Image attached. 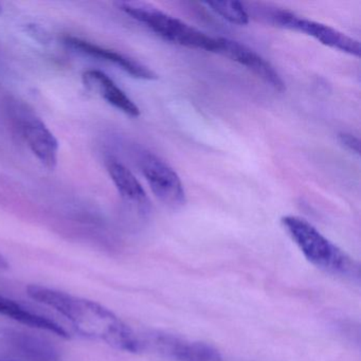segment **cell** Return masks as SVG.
I'll return each mask as SVG.
<instances>
[{"instance_id":"2","label":"cell","mask_w":361,"mask_h":361,"mask_svg":"<svg viewBox=\"0 0 361 361\" xmlns=\"http://www.w3.org/2000/svg\"><path fill=\"white\" fill-rule=\"evenodd\" d=\"M283 228L305 259L333 276L358 281V263L339 247L327 240L312 224L301 217L286 215L281 219Z\"/></svg>"},{"instance_id":"15","label":"cell","mask_w":361,"mask_h":361,"mask_svg":"<svg viewBox=\"0 0 361 361\" xmlns=\"http://www.w3.org/2000/svg\"><path fill=\"white\" fill-rule=\"evenodd\" d=\"M338 139H339V142L344 147H346L348 151L358 155L359 152H360V142H359V139L357 137L350 134V133H340L338 135Z\"/></svg>"},{"instance_id":"5","label":"cell","mask_w":361,"mask_h":361,"mask_svg":"<svg viewBox=\"0 0 361 361\" xmlns=\"http://www.w3.org/2000/svg\"><path fill=\"white\" fill-rule=\"evenodd\" d=\"M139 338L141 350H151L170 360L221 361L219 350L204 342L193 341L161 331H147Z\"/></svg>"},{"instance_id":"7","label":"cell","mask_w":361,"mask_h":361,"mask_svg":"<svg viewBox=\"0 0 361 361\" xmlns=\"http://www.w3.org/2000/svg\"><path fill=\"white\" fill-rule=\"evenodd\" d=\"M16 121L18 130L33 155L46 169L54 171L58 166L60 149L54 133L42 121L41 118L32 111H27L26 107L18 109Z\"/></svg>"},{"instance_id":"12","label":"cell","mask_w":361,"mask_h":361,"mask_svg":"<svg viewBox=\"0 0 361 361\" xmlns=\"http://www.w3.org/2000/svg\"><path fill=\"white\" fill-rule=\"evenodd\" d=\"M0 314L12 319L16 322L22 323V324L56 334L60 337H69L66 329L62 325L59 324L56 321L43 316V314H37L30 308L22 305L13 300L1 297V295H0Z\"/></svg>"},{"instance_id":"8","label":"cell","mask_w":361,"mask_h":361,"mask_svg":"<svg viewBox=\"0 0 361 361\" xmlns=\"http://www.w3.org/2000/svg\"><path fill=\"white\" fill-rule=\"evenodd\" d=\"M217 54L246 67L276 92H284L285 83L278 71L248 46L225 37H217Z\"/></svg>"},{"instance_id":"9","label":"cell","mask_w":361,"mask_h":361,"mask_svg":"<svg viewBox=\"0 0 361 361\" xmlns=\"http://www.w3.org/2000/svg\"><path fill=\"white\" fill-rule=\"evenodd\" d=\"M63 41H64L65 45L80 54H86L92 58L100 59L105 62L116 65L135 79L145 80V81L157 80V75L149 67L145 66L141 63L135 61L134 59L128 58L119 52L101 47V46L90 43L85 39H80V37L67 35L63 39Z\"/></svg>"},{"instance_id":"11","label":"cell","mask_w":361,"mask_h":361,"mask_svg":"<svg viewBox=\"0 0 361 361\" xmlns=\"http://www.w3.org/2000/svg\"><path fill=\"white\" fill-rule=\"evenodd\" d=\"M83 82L88 90L99 94L118 111L133 118L140 116V109L134 101L103 71H85L83 73Z\"/></svg>"},{"instance_id":"6","label":"cell","mask_w":361,"mask_h":361,"mask_svg":"<svg viewBox=\"0 0 361 361\" xmlns=\"http://www.w3.org/2000/svg\"><path fill=\"white\" fill-rule=\"evenodd\" d=\"M138 164L154 195L164 206L174 210L185 206L187 198L183 181L168 162L151 152H142Z\"/></svg>"},{"instance_id":"1","label":"cell","mask_w":361,"mask_h":361,"mask_svg":"<svg viewBox=\"0 0 361 361\" xmlns=\"http://www.w3.org/2000/svg\"><path fill=\"white\" fill-rule=\"evenodd\" d=\"M27 290L35 301L60 312L82 335L124 352H140L139 335L105 306L39 285H30Z\"/></svg>"},{"instance_id":"14","label":"cell","mask_w":361,"mask_h":361,"mask_svg":"<svg viewBox=\"0 0 361 361\" xmlns=\"http://www.w3.org/2000/svg\"><path fill=\"white\" fill-rule=\"evenodd\" d=\"M204 5L231 24L238 26L248 25L250 16L244 4L238 1H208Z\"/></svg>"},{"instance_id":"10","label":"cell","mask_w":361,"mask_h":361,"mask_svg":"<svg viewBox=\"0 0 361 361\" xmlns=\"http://www.w3.org/2000/svg\"><path fill=\"white\" fill-rule=\"evenodd\" d=\"M105 166L120 195L133 204L142 216L149 214L151 211V202L147 197V192L136 176L130 172V169L114 157L107 158Z\"/></svg>"},{"instance_id":"16","label":"cell","mask_w":361,"mask_h":361,"mask_svg":"<svg viewBox=\"0 0 361 361\" xmlns=\"http://www.w3.org/2000/svg\"><path fill=\"white\" fill-rule=\"evenodd\" d=\"M0 361H4V360H0Z\"/></svg>"},{"instance_id":"13","label":"cell","mask_w":361,"mask_h":361,"mask_svg":"<svg viewBox=\"0 0 361 361\" xmlns=\"http://www.w3.org/2000/svg\"><path fill=\"white\" fill-rule=\"evenodd\" d=\"M8 343L20 356L32 361H58V348L43 338L27 333H11L8 335Z\"/></svg>"},{"instance_id":"4","label":"cell","mask_w":361,"mask_h":361,"mask_svg":"<svg viewBox=\"0 0 361 361\" xmlns=\"http://www.w3.org/2000/svg\"><path fill=\"white\" fill-rule=\"evenodd\" d=\"M257 11L261 12V16L271 24L281 28L297 31L304 33L308 37H314L327 47L350 54V56H360V43L353 37L340 32L337 29L331 28L327 25L307 20L297 16L293 12L279 8H262Z\"/></svg>"},{"instance_id":"3","label":"cell","mask_w":361,"mask_h":361,"mask_svg":"<svg viewBox=\"0 0 361 361\" xmlns=\"http://www.w3.org/2000/svg\"><path fill=\"white\" fill-rule=\"evenodd\" d=\"M119 10L130 16L166 41L191 49L217 54V39L211 37L187 23L164 13L149 4L139 1H120Z\"/></svg>"}]
</instances>
